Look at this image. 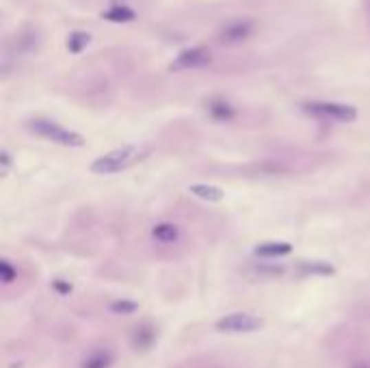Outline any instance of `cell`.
Here are the masks:
<instances>
[{
  "mask_svg": "<svg viewBox=\"0 0 370 368\" xmlns=\"http://www.w3.org/2000/svg\"><path fill=\"white\" fill-rule=\"evenodd\" d=\"M150 152H152L150 145H122V147L111 150L109 154L96 158L89 169L98 175H113V173L126 171L132 165L141 163V160L150 156Z\"/></svg>",
  "mask_w": 370,
  "mask_h": 368,
  "instance_id": "1",
  "label": "cell"
},
{
  "mask_svg": "<svg viewBox=\"0 0 370 368\" xmlns=\"http://www.w3.org/2000/svg\"><path fill=\"white\" fill-rule=\"evenodd\" d=\"M100 18L111 24H130L137 20V11L126 3H117V5H111L109 9L102 11Z\"/></svg>",
  "mask_w": 370,
  "mask_h": 368,
  "instance_id": "8",
  "label": "cell"
},
{
  "mask_svg": "<svg viewBox=\"0 0 370 368\" xmlns=\"http://www.w3.org/2000/svg\"><path fill=\"white\" fill-rule=\"evenodd\" d=\"M355 368H368V366H355Z\"/></svg>",
  "mask_w": 370,
  "mask_h": 368,
  "instance_id": "21",
  "label": "cell"
},
{
  "mask_svg": "<svg viewBox=\"0 0 370 368\" xmlns=\"http://www.w3.org/2000/svg\"><path fill=\"white\" fill-rule=\"evenodd\" d=\"M301 109L307 115L320 117V120L340 122V124H351L358 120V109L345 105V102H327V100H312L301 105Z\"/></svg>",
  "mask_w": 370,
  "mask_h": 368,
  "instance_id": "3",
  "label": "cell"
},
{
  "mask_svg": "<svg viewBox=\"0 0 370 368\" xmlns=\"http://www.w3.org/2000/svg\"><path fill=\"white\" fill-rule=\"evenodd\" d=\"M254 254L260 258H284L288 254H292V245L286 241H266V243H258Z\"/></svg>",
  "mask_w": 370,
  "mask_h": 368,
  "instance_id": "9",
  "label": "cell"
},
{
  "mask_svg": "<svg viewBox=\"0 0 370 368\" xmlns=\"http://www.w3.org/2000/svg\"><path fill=\"white\" fill-rule=\"evenodd\" d=\"M26 128L33 132V135L52 141L56 145L63 147H83L85 145V137L74 132L69 128H63L61 124H56L52 120H46V117H33V120L26 122Z\"/></svg>",
  "mask_w": 370,
  "mask_h": 368,
  "instance_id": "2",
  "label": "cell"
},
{
  "mask_svg": "<svg viewBox=\"0 0 370 368\" xmlns=\"http://www.w3.org/2000/svg\"><path fill=\"white\" fill-rule=\"evenodd\" d=\"M213 61V56L208 52V48H204V46H193V48H186L182 50L180 54H177L169 69L171 72H186V69H199V67H206V65H210Z\"/></svg>",
  "mask_w": 370,
  "mask_h": 368,
  "instance_id": "5",
  "label": "cell"
},
{
  "mask_svg": "<svg viewBox=\"0 0 370 368\" xmlns=\"http://www.w3.org/2000/svg\"><path fill=\"white\" fill-rule=\"evenodd\" d=\"M0 167H3V173H7L11 167V154L7 150H3V154H0Z\"/></svg>",
  "mask_w": 370,
  "mask_h": 368,
  "instance_id": "20",
  "label": "cell"
},
{
  "mask_svg": "<svg viewBox=\"0 0 370 368\" xmlns=\"http://www.w3.org/2000/svg\"><path fill=\"white\" fill-rule=\"evenodd\" d=\"M154 340H156V332H154L152 327H147V325L137 327L135 338H132V343H135V347H137V349H147V347H150Z\"/></svg>",
  "mask_w": 370,
  "mask_h": 368,
  "instance_id": "15",
  "label": "cell"
},
{
  "mask_svg": "<svg viewBox=\"0 0 370 368\" xmlns=\"http://www.w3.org/2000/svg\"><path fill=\"white\" fill-rule=\"evenodd\" d=\"M0 279H3L5 284H11V282H16V279H18V271L13 269V264L9 260L0 262Z\"/></svg>",
  "mask_w": 370,
  "mask_h": 368,
  "instance_id": "17",
  "label": "cell"
},
{
  "mask_svg": "<svg viewBox=\"0 0 370 368\" xmlns=\"http://www.w3.org/2000/svg\"><path fill=\"white\" fill-rule=\"evenodd\" d=\"M91 43V33H87V31H74L69 33L67 41H65V46H67V52L72 54H80L87 50V46Z\"/></svg>",
  "mask_w": 370,
  "mask_h": 368,
  "instance_id": "13",
  "label": "cell"
},
{
  "mask_svg": "<svg viewBox=\"0 0 370 368\" xmlns=\"http://www.w3.org/2000/svg\"><path fill=\"white\" fill-rule=\"evenodd\" d=\"M206 113L210 115V120L221 122V124L232 122L234 117H236V109H234V105H232L230 100L221 98V96H215V98H210L208 102H206Z\"/></svg>",
  "mask_w": 370,
  "mask_h": 368,
  "instance_id": "7",
  "label": "cell"
},
{
  "mask_svg": "<svg viewBox=\"0 0 370 368\" xmlns=\"http://www.w3.org/2000/svg\"><path fill=\"white\" fill-rule=\"evenodd\" d=\"M152 237H154V241H158L162 245H171L180 239V230H177V226H173V224H156L152 228Z\"/></svg>",
  "mask_w": 370,
  "mask_h": 368,
  "instance_id": "11",
  "label": "cell"
},
{
  "mask_svg": "<svg viewBox=\"0 0 370 368\" xmlns=\"http://www.w3.org/2000/svg\"><path fill=\"white\" fill-rule=\"evenodd\" d=\"M301 271L305 273V275H325V277H329V275H334L336 273V269H334V264H329V262H325V260H303L301 264Z\"/></svg>",
  "mask_w": 370,
  "mask_h": 368,
  "instance_id": "14",
  "label": "cell"
},
{
  "mask_svg": "<svg viewBox=\"0 0 370 368\" xmlns=\"http://www.w3.org/2000/svg\"><path fill=\"white\" fill-rule=\"evenodd\" d=\"M113 366V353L109 349H96L85 358L80 368H111Z\"/></svg>",
  "mask_w": 370,
  "mask_h": 368,
  "instance_id": "10",
  "label": "cell"
},
{
  "mask_svg": "<svg viewBox=\"0 0 370 368\" xmlns=\"http://www.w3.org/2000/svg\"><path fill=\"white\" fill-rule=\"evenodd\" d=\"M264 327V321L249 312H232L217 321V329L224 334H251Z\"/></svg>",
  "mask_w": 370,
  "mask_h": 368,
  "instance_id": "4",
  "label": "cell"
},
{
  "mask_svg": "<svg viewBox=\"0 0 370 368\" xmlns=\"http://www.w3.org/2000/svg\"><path fill=\"white\" fill-rule=\"evenodd\" d=\"M260 273H269V275H282L286 269L282 267V264H277V267H275V264H273V267H269V264H258V267H256Z\"/></svg>",
  "mask_w": 370,
  "mask_h": 368,
  "instance_id": "18",
  "label": "cell"
},
{
  "mask_svg": "<svg viewBox=\"0 0 370 368\" xmlns=\"http://www.w3.org/2000/svg\"><path fill=\"white\" fill-rule=\"evenodd\" d=\"M52 288H54L58 294H69V292H72V284L65 282V279H54V282H52Z\"/></svg>",
  "mask_w": 370,
  "mask_h": 368,
  "instance_id": "19",
  "label": "cell"
},
{
  "mask_svg": "<svg viewBox=\"0 0 370 368\" xmlns=\"http://www.w3.org/2000/svg\"><path fill=\"white\" fill-rule=\"evenodd\" d=\"M137 310H139V303L128 301V299H117V301L111 303V312H113V314L128 316V314H135Z\"/></svg>",
  "mask_w": 370,
  "mask_h": 368,
  "instance_id": "16",
  "label": "cell"
},
{
  "mask_svg": "<svg viewBox=\"0 0 370 368\" xmlns=\"http://www.w3.org/2000/svg\"><path fill=\"white\" fill-rule=\"evenodd\" d=\"M256 33V24L251 20H232L219 28V41L224 43H243Z\"/></svg>",
  "mask_w": 370,
  "mask_h": 368,
  "instance_id": "6",
  "label": "cell"
},
{
  "mask_svg": "<svg viewBox=\"0 0 370 368\" xmlns=\"http://www.w3.org/2000/svg\"><path fill=\"white\" fill-rule=\"evenodd\" d=\"M188 191L193 193L195 197L204 199V202H221L226 197L224 188L219 186H213V184H191Z\"/></svg>",
  "mask_w": 370,
  "mask_h": 368,
  "instance_id": "12",
  "label": "cell"
}]
</instances>
